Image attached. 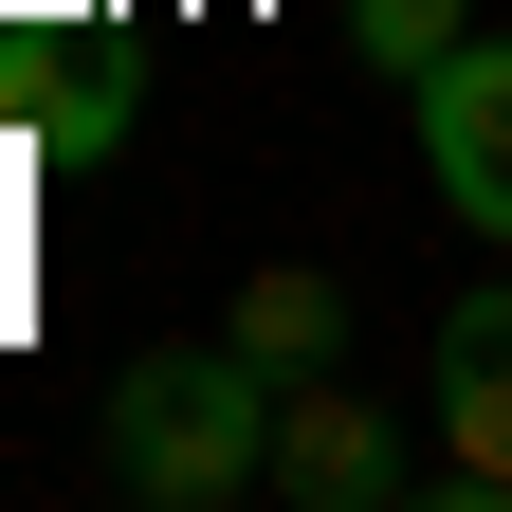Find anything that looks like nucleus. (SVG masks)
Wrapping results in <instances>:
<instances>
[{
	"label": "nucleus",
	"mask_w": 512,
	"mask_h": 512,
	"mask_svg": "<svg viewBox=\"0 0 512 512\" xmlns=\"http://www.w3.org/2000/svg\"><path fill=\"white\" fill-rule=\"evenodd\" d=\"M458 37H476V0H348V55H366V74H403V92H421Z\"/></svg>",
	"instance_id": "nucleus-7"
},
{
	"label": "nucleus",
	"mask_w": 512,
	"mask_h": 512,
	"mask_svg": "<svg viewBox=\"0 0 512 512\" xmlns=\"http://www.w3.org/2000/svg\"><path fill=\"white\" fill-rule=\"evenodd\" d=\"M275 494H293V512L403 494V439H384V403H366L348 366H293V384H275Z\"/></svg>",
	"instance_id": "nucleus-3"
},
{
	"label": "nucleus",
	"mask_w": 512,
	"mask_h": 512,
	"mask_svg": "<svg viewBox=\"0 0 512 512\" xmlns=\"http://www.w3.org/2000/svg\"><path fill=\"white\" fill-rule=\"evenodd\" d=\"M421 183L458 202V238H512V37H458L421 74Z\"/></svg>",
	"instance_id": "nucleus-2"
},
{
	"label": "nucleus",
	"mask_w": 512,
	"mask_h": 512,
	"mask_svg": "<svg viewBox=\"0 0 512 512\" xmlns=\"http://www.w3.org/2000/svg\"><path fill=\"white\" fill-rule=\"evenodd\" d=\"M238 348L256 366H348V275H311V256H275V275H238Z\"/></svg>",
	"instance_id": "nucleus-6"
},
{
	"label": "nucleus",
	"mask_w": 512,
	"mask_h": 512,
	"mask_svg": "<svg viewBox=\"0 0 512 512\" xmlns=\"http://www.w3.org/2000/svg\"><path fill=\"white\" fill-rule=\"evenodd\" d=\"M110 494H147V512L275 494V366H256L238 330L220 348H147L110 384Z\"/></svg>",
	"instance_id": "nucleus-1"
},
{
	"label": "nucleus",
	"mask_w": 512,
	"mask_h": 512,
	"mask_svg": "<svg viewBox=\"0 0 512 512\" xmlns=\"http://www.w3.org/2000/svg\"><path fill=\"white\" fill-rule=\"evenodd\" d=\"M439 476H458V494H512V275L439 311Z\"/></svg>",
	"instance_id": "nucleus-4"
},
{
	"label": "nucleus",
	"mask_w": 512,
	"mask_h": 512,
	"mask_svg": "<svg viewBox=\"0 0 512 512\" xmlns=\"http://www.w3.org/2000/svg\"><path fill=\"white\" fill-rule=\"evenodd\" d=\"M0 74H19V147H55V165L128 147V55L110 37H37V55H0Z\"/></svg>",
	"instance_id": "nucleus-5"
}]
</instances>
